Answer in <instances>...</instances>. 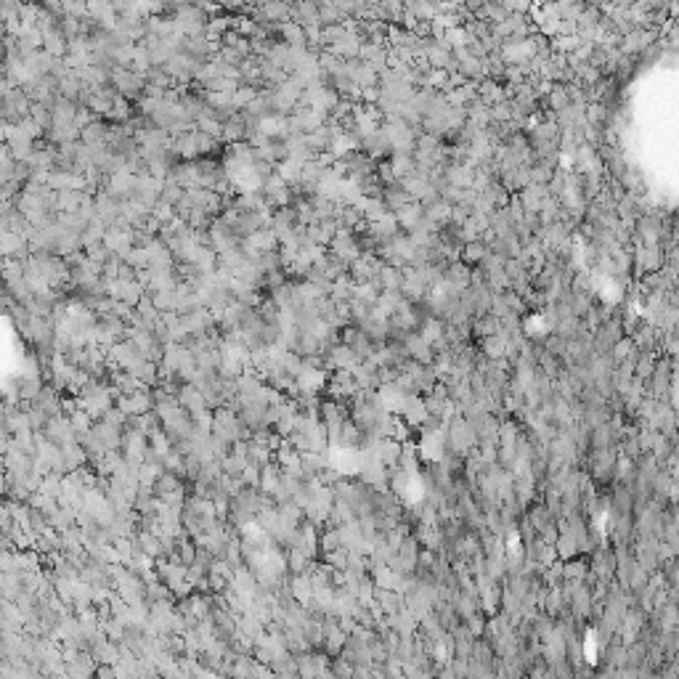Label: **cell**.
Instances as JSON below:
<instances>
[]
</instances>
